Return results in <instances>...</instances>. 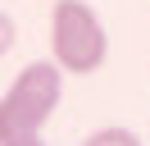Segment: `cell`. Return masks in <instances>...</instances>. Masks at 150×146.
Listing matches in <instances>:
<instances>
[{
	"label": "cell",
	"mask_w": 150,
	"mask_h": 146,
	"mask_svg": "<svg viewBox=\"0 0 150 146\" xmlns=\"http://www.w3.org/2000/svg\"><path fill=\"white\" fill-rule=\"evenodd\" d=\"M64 100V69L55 59H32L0 96V146L41 142V128Z\"/></svg>",
	"instance_id": "obj_1"
},
{
	"label": "cell",
	"mask_w": 150,
	"mask_h": 146,
	"mask_svg": "<svg viewBox=\"0 0 150 146\" xmlns=\"http://www.w3.org/2000/svg\"><path fill=\"white\" fill-rule=\"evenodd\" d=\"M50 59L64 73L91 78L109 59V36L105 23L86 0H55L50 9Z\"/></svg>",
	"instance_id": "obj_2"
},
{
	"label": "cell",
	"mask_w": 150,
	"mask_h": 146,
	"mask_svg": "<svg viewBox=\"0 0 150 146\" xmlns=\"http://www.w3.org/2000/svg\"><path fill=\"white\" fill-rule=\"evenodd\" d=\"M82 146H141V137L132 132V128L109 123V128H96V132H86V142H82Z\"/></svg>",
	"instance_id": "obj_3"
},
{
	"label": "cell",
	"mask_w": 150,
	"mask_h": 146,
	"mask_svg": "<svg viewBox=\"0 0 150 146\" xmlns=\"http://www.w3.org/2000/svg\"><path fill=\"white\" fill-rule=\"evenodd\" d=\"M14 36H18V27H14V18L9 14H0V55L14 46Z\"/></svg>",
	"instance_id": "obj_4"
},
{
	"label": "cell",
	"mask_w": 150,
	"mask_h": 146,
	"mask_svg": "<svg viewBox=\"0 0 150 146\" xmlns=\"http://www.w3.org/2000/svg\"><path fill=\"white\" fill-rule=\"evenodd\" d=\"M23 146H46V142H23Z\"/></svg>",
	"instance_id": "obj_5"
}]
</instances>
